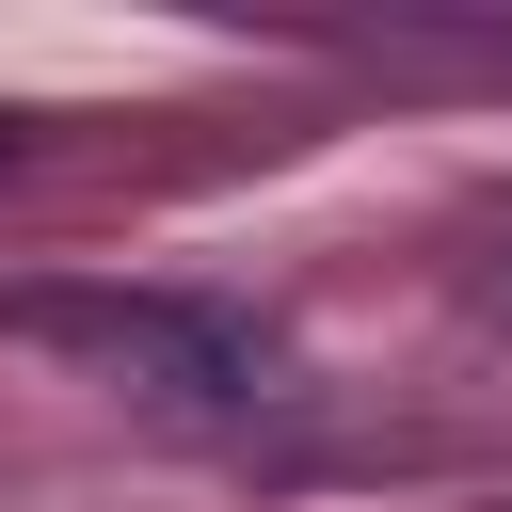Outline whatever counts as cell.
<instances>
[{"label": "cell", "mask_w": 512, "mask_h": 512, "mask_svg": "<svg viewBox=\"0 0 512 512\" xmlns=\"http://www.w3.org/2000/svg\"><path fill=\"white\" fill-rule=\"evenodd\" d=\"M0 176H16V128H0Z\"/></svg>", "instance_id": "cell-1"}]
</instances>
